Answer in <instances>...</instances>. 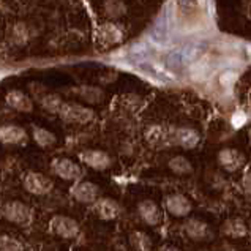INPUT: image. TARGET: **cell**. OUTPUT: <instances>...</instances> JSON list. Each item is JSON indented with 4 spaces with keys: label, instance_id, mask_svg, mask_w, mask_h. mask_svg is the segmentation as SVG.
Wrapping results in <instances>:
<instances>
[{
    "label": "cell",
    "instance_id": "cell-1",
    "mask_svg": "<svg viewBox=\"0 0 251 251\" xmlns=\"http://www.w3.org/2000/svg\"><path fill=\"white\" fill-rule=\"evenodd\" d=\"M59 117L68 124L85 125L95 119V112L90 107L79 104V103H63L62 109L59 112Z\"/></svg>",
    "mask_w": 251,
    "mask_h": 251
},
{
    "label": "cell",
    "instance_id": "cell-2",
    "mask_svg": "<svg viewBox=\"0 0 251 251\" xmlns=\"http://www.w3.org/2000/svg\"><path fill=\"white\" fill-rule=\"evenodd\" d=\"M2 217L6 221H11L14 225H28L33 218V212L28 205L19 202V201H13V202H6L2 210Z\"/></svg>",
    "mask_w": 251,
    "mask_h": 251
},
{
    "label": "cell",
    "instance_id": "cell-3",
    "mask_svg": "<svg viewBox=\"0 0 251 251\" xmlns=\"http://www.w3.org/2000/svg\"><path fill=\"white\" fill-rule=\"evenodd\" d=\"M163 205L166 212L176 218H186L193 210L191 199L186 198L183 193H171L164 198Z\"/></svg>",
    "mask_w": 251,
    "mask_h": 251
},
{
    "label": "cell",
    "instance_id": "cell-4",
    "mask_svg": "<svg viewBox=\"0 0 251 251\" xmlns=\"http://www.w3.org/2000/svg\"><path fill=\"white\" fill-rule=\"evenodd\" d=\"M49 229H51V232H54L62 239H76L81 232L79 223L73 218L65 217V215H55L49 221Z\"/></svg>",
    "mask_w": 251,
    "mask_h": 251
},
{
    "label": "cell",
    "instance_id": "cell-5",
    "mask_svg": "<svg viewBox=\"0 0 251 251\" xmlns=\"http://www.w3.org/2000/svg\"><path fill=\"white\" fill-rule=\"evenodd\" d=\"M97 41L100 46L103 48H112L122 43L124 40V30L120 28L119 24L112 23V21H107V23H103L101 25H98L97 28Z\"/></svg>",
    "mask_w": 251,
    "mask_h": 251
},
{
    "label": "cell",
    "instance_id": "cell-6",
    "mask_svg": "<svg viewBox=\"0 0 251 251\" xmlns=\"http://www.w3.org/2000/svg\"><path fill=\"white\" fill-rule=\"evenodd\" d=\"M217 160H218L220 166L226 172H237L245 166V163H247V158H245V155H243V152H240L239 149H234V147L221 149L218 152Z\"/></svg>",
    "mask_w": 251,
    "mask_h": 251
},
{
    "label": "cell",
    "instance_id": "cell-7",
    "mask_svg": "<svg viewBox=\"0 0 251 251\" xmlns=\"http://www.w3.org/2000/svg\"><path fill=\"white\" fill-rule=\"evenodd\" d=\"M52 180L45 174H40V172H27L24 177V188L30 193V195H37V196H45L48 193H51L52 190Z\"/></svg>",
    "mask_w": 251,
    "mask_h": 251
},
{
    "label": "cell",
    "instance_id": "cell-8",
    "mask_svg": "<svg viewBox=\"0 0 251 251\" xmlns=\"http://www.w3.org/2000/svg\"><path fill=\"white\" fill-rule=\"evenodd\" d=\"M52 171L57 177L67 182H77L82 176L81 166L70 158H55L52 161Z\"/></svg>",
    "mask_w": 251,
    "mask_h": 251
},
{
    "label": "cell",
    "instance_id": "cell-9",
    "mask_svg": "<svg viewBox=\"0 0 251 251\" xmlns=\"http://www.w3.org/2000/svg\"><path fill=\"white\" fill-rule=\"evenodd\" d=\"M171 141H174V144L180 146L185 150H191L199 146L201 134L191 126H178L171 131Z\"/></svg>",
    "mask_w": 251,
    "mask_h": 251
},
{
    "label": "cell",
    "instance_id": "cell-10",
    "mask_svg": "<svg viewBox=\"0 0 251 251\" xmlns=\"http://www.w3.org/2000/svg\"><path fill=\"white\" fill-rule=\"evenodd\" d=\"M138 215L147 226H160L163 221L161 207L152 199H144L138 204Z\"/></svg>",
    "mask_w": 251,
    "mask_h": 251
},
{
    "label": "cell",
    "instance_id": "cell-11",
    "mask_svg": "<svg viewBox=\"0 0 251 251\" xmlns=\"http://www.w3.org/2000/svg\"><path fill=\"white\" fill-rule=\"evenodd\" d=\"M79 158L85 166H89L90 169H95V171H106V169H109L112 164L111 156L98 149L84 150V152L79 153Z\"/></svg>",
    "mask_w": 251,
    "mask_h": 251
},
{
    "label": "cell",
    "instance_id": "cell-12",
    "mask_svg": "<svg viewBox=\"0 0 251 251\" xmlns=\"http://www.w3.org/2000/svg\"><path fill=\"white\" fill-rule=\"evenodd\" d=\"M71 196L81 204H95L100 199V188L93 182H77L71 188Z\"/></svg>",
    "mask_w": 251,
    "mask_h": 251
},
{
    "label": "cell",
    "instance_id": "cell-13",
    "mask_svg": "<svg viewBox=\"0 0 251 251\" xmlns=\"http://www.w3.org/2000/svg\"><path fill=\"white\" fill-rule=\"evenodd\" d=\"M92 209H93V213H95L100 220H104V221L116 220L122 212L120 204L111 198H100L97 202L92 205Z\"/></svg>",
    "mask_w": 251,
    "mask_h": 251
},
{
    "label": "cell",
    "instance_id": "cell-14",
    "mask_svg": "<svg viewBox=\"0 0 251 251\" xmlns=\"http://www.w3.org/2000/svg\"><path fill=\"white\" fill-rule=\"evenodd\" d=\"M183 232L188 239L201 242V240H205L209 237L210 229L205 221L195 218V217H190V218H186L183 223Z\"/></svg>",
    "mask_w": 251,
    "mask_h": 251
},
{
    "label": "cell",
    "instance_id": "cell-15",
    "mask_svg": "<svg viewBox=\"0 0 251 251\" xmlns=\"http://www.w3.org/2000/svg\"><path fill=\"white\" fill-rule=\"evenodd\" d=\"M221 232L229 239H242L248 235V226L242 218H227L223 225H221Z\"/></svg>",
    "mask_w": 251,
    "mask_h": 251
},
{
    "label": "cell",
    "instance_id": "cell-16",
    "mask_svg": "<svg viewBox=\"0 0 251 251\" xmlns=\"http://www.w3.org/2000/svg\"><path fill=\"white\" fill-rule=\"evenodd\" d=\"M27 141V133L18 125H2L0 126V142L3 144H24Z\"/></svg>",
    "mask_w": 251,
    "mask_h": 251
},
{
    "label": "cell",
    "instance_id": "cell-17",
    "mask_svg": "<svg viewBox=\"0 0 251 251\" xmlns=\"http://www.w3.org/2000/svg\"><path fill=\"white\" fill-rule=\"evenodd\" d=\"M6 103L19 112H30L33 109L32 98L21 90H10L6 93Z\"/></svg>",
    "mask_w": 251,
    "mask_h": 251
},
{
    "label": "cell",
    "instance_id": "cell-18",
    "mask_svg": "<svg viewBox=\"0 0 251 251\" xmlns=\"http://www.w3.org/2000/svg\"><path fill=\"white\" fill-rule=\"evenodd\" d=\"M101 10L107 19L116 23V21L125 16L128 11V6L125 3V0H104Z\"/></svg>",
    "mask_w": 251,
    "mask_h": 251
},
{
    "label": "cell",
    "instance_id": "cell-19",
    "mask_svg": "<svg viewBox=\"0 0 251 251\" xmlns=\"http://www.w3.org/2000/svg\"><path fill=\"white\" fill-rule=\"evenodd\" d=\"M32 38V28L27 23H16L10 28V41L14 46H24Z\"/></svg>",
    "mask_w": 251,
    "mask_h": 251
},
{
    "label": "cell",
    "instance_id": "cell-20",
    "mask_svg": "<svg viewBox=\"0 0 251 251\" xmlns=\"http://www.w3.org/2000/svg\"><path fill=\"white\" fill-rule=\"evenodd\" d=\"M76 95L90 104H100L104 100L103 89L95 87V85H81L79 89H76Z\"/></svg>",
    "mask_w": 251,
    "mask_h": 251
},
{
    "label": "cell",
    "instance_id": "cell-21",
    "mask_svg": "<svg viewBox=\"0 0 251 251\" xmlns=\"http://www.w3.org/2000/svg\"><path fill=\"white\" fill-rule=\"evenodd\" d=\"M169 171L174 172L176 176H188L193 172V164L191 161L183 155H176L168 161Z\"/></svg>",
    "mask_w": 251,
    "mask_h": 251
},
{
    "label": "cell",
    "instance_id": "cell-22",
    "mask_svg": "<svg viewBox=\"0 0 251 251\" xmlns=\"http://www.w3.org/2000/svg\"><path fill=\"white\" fill-rule=\"evenodd\" d=\"M146 139L152 146L166 144V141L171 139V131H168L166 128L161 126V125H153L146 131Z\"/></svg>",
    "mask_w": 251,
    "mask_h": 251
},
{
    "label": "cell",
    "instance_id": "cell-23",
    "mask_svg": "<svg viewBox=\"0 0 251 251\" xmlns=\"http://www.w3.org/2000/svg\"><path fill=\"white\" fill-rule=\"evenodd\" d=\"M130 243L136 251H152V237L144 231H133Z\"/></svg>",
    "mask_w": 251,
    "mask_h": 251
},
{
    "label": "cell",
    "instance_id": "cell-24",
    "mask_svg": "<svg viewBox=\"0 0 251 251\" xmlns=\"http://www.w3.org/2000/svg\"><path fill=\"white\" fill-rule=\"evenodd\" d=\"M63 100L60 95H57V93H45L41 98H40V104L45 111L51 112V114H59L62 106H63Z\"/></svg>",
    "mask_w": 251,
    "mask_h": 251
},
{
    "label": "cell",
    "instance_id": "cell-25",
    "mask_svg": "<svg viewBox=\"0 0 251 251\" xmlns=\"http://www.w3.org/2000/svg\"><path fill=\"white\" fill-rule=\"evenodd\" d=\"M33 138L37 141V144L40 147H52L55 142H57V138L55 134L51 133L46 128H41V126H35L33 128Z\"/></svg>",
    "mask_w": 251,
    "mask_h": 251
},
{
    "label": "cell",
    "instance_id": "cell-26",
    "mask_svg": "<svg viewBox=\"0 0 251 251\" xmlns=\"http://www.w3.org/2000/svg\"><path fill=\"white\" fill-rule=\"evenodd\" d=\"M0 251H23V245L11 235H0Z\"/></svg>",
    "mask_w": 251,
    "mask_h": 251
},
{
    "label": "cell",
    "instance_id": "cell-27",
    "mask_svg": "<svg viewBox=\"0 0 251 251\" xmlns=\"http://www.w3.org/2000/svg\"><path fill=\"white\" fill-rule=\"evenodd\" d=\"M237 71H234V70H226V71H223V73L220 75V77H218V81H220V84L223 85V87H231V85L237 81Z\"/></svg>",
    "mask_w": 251,
    "mask_h": 251
},
{
    "label": "cell",
    "instance_id": "cell-28",
    "mask_svg": "<svg viewBox=\"0 0 251 251\" xmlns=\"http://www.w3.org/2000/svg\"><path fill=\"white\" fill-rule=\"evenodd\" d=\"M242 188H243V191H245L248 196H251V171H250V172H245V174H243V178H242Z\"/></svg>",
    "mask_w": 251,
    "mask_h": 251
},
{
    "label": "cell",
    "instance_id": "cell-29",
    "mask_svg": "<svg viewBox=\"0 0 251 251\" xmlns=\"http://www.w3.org/2000/svg\"><path fill=\"white\" fill-rule=\"evenodd\" d=\"M158 251H182V250L177 247H172V245H163Z\"/></svg>",
    "mask_w": 251,
    "mask_h": 251
},
{
    "label": "cell",
    "instance_id": "cell-30",
    "mask_svg": "<svg viewBox=\"0 0 251 251\" xmlns=\"http://www.w3.org/2000/svg\"><path fill=\"white\" fill-rule=\"evenodd\" d=\"M245 16L251 21V0L245 3Z\"/></svg>",
    "mask_w": 251,
    "mask_h": 251
}]
</instances>
